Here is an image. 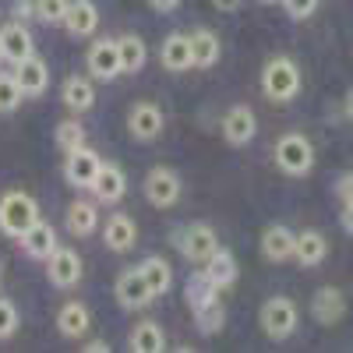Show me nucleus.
Segmentation results:
<instances>
[{
	"label": "nucleus",
	"mask_w": 353,
	"mask_h": 353,
	"mask_svg": "<svg viewBox=\"0 0 353 353\" xmlns=\"http://www.w3.org/2000/svg\"><path fill=\"white\" fill-rule=\"evenodd\" d=\"M113 293H117V304H121L124 311H141V307H149L152 297H156L138 269H124L121 276H117Z\"/></svg>",
	"instance_id": "obj_8"
},
{
	"label": "nucleus",
	"mask_w": 353,
	"mask_h": 353,
	"mask_svg": "<svg viewBox=\"0 0 353 353\" xmlns=\"http://www.w3.org/2000/svg\"><path fill=\"white\" fill-rule=\"evenodd\" d=\"M343 113H346V121L353 124V88L346 92V103H343Z\"/></svg>",
	"instance_id": "obj_43"
},
{
	"label": "nucleus",
	"mask_w": 353,
	"mask_h": 353,
	"mask_svg": "<svg viewBox=\"0 0 353 353\" xmlns=\"http://www.w3.org/2000/svg\"><path fill=\"white\" fill-rule=\"evenodd\" d=\"M301 81H304L301 68L293 64L290 57H272V61L261 68V92H265V99H272V103L297 99Z\"/></svg>",
	"instance_id": "obj_1"
},
{
	"label": "nucleus",
	"mask_w": 353,
	"mask_h": 353,
	"mask_svg": "<svg viewBox=\"0 0 353 353\" xmlns=\"http://www.w3.org/2000/svg\"><path fill=\"white\" fill-rule=\"evenodd\" d=\"M0 39H4V61H11V64H21L25 57L36 53L32 50V36H28L25 21H18V18H11L8 25H0Z\"/></svg>",
	"instance_id": "obj_18"
},
{
	"label": "nucleus",
	"mask_w": 353,
	"mask_h": 353,
	"mask_svg": "<svg viewBox=\"0 0 353 353\" xmlns=\"http://www.w3.org/2000/svg\"><path fill=\"white\" fill-rule=\"evenodd\" d=\"M194 321H198V332L201 336H216L223 329V321H226V311H223V301H212V304H205L194 311Z\"/></svg>",
	"instance_id": "obj_32"
},
{
	"label": "nucleus",
	"mask_w": 353,
	"mask_h": 353,
	"mask_svg": "<svg viewBox=\"0 0 353 353\" xmlns=\"http://www.w3.org/2000/svg\"><path fill=\"white\" fill-rule=\"evenodd\" d=\"M68 159H64V176H68V184L71 188H92V181H96V173H99V166H103V159L92 152V149H71V152H64Z\"/></svg>",
	"instance_id": "obj_12"
},
{
	"label": "nucleus",
	"mask_w": 353,
	"mask_h": 353,
	"mask_svg": "<svg viewBox=\"0 0 353 353\" xmlns=\"http://www.w3.org/2000/svg\"><path fill=\"white\" fill-rule=\"evenodd\" d=\"M88 191H92L99 201H106V205H117V201H121V198L128 194V176H124V170H121V166L103 163Z\"/></svg>",
	"instance_id": "obj_17"
},
{
	"label": "nucleus",
	"mask_w": 353,
	"mask_h": 353,
	"mask_svg": "<svg viewBox=\"0 0 353 353\" xmlns=\"http://www.w3.org/2000/svg\"><path fill=\"white\" fill-rule=\"evenodd\" d=\"M85 64H88V74L99 78V81H113L117 74H124L121 53H117V39H96L85 53Z\"/></svg>",
	"instance_id": "obj_10"
},
{
	"label": "nucleus",
	"mask_w": 353,
	"mask_h": 353,
	"mask_svg": "<svg viewBox=\"0 0 353 353\" xmlns=\"http://www.w3.org/2000/svg\"><path fill=\"white\" fill-rule=\"evenodd\" d=\"M329 254V241H325V233H318V230H301L297 233V248H293V258H297L304 269H314V265H321Z\"/></svg>",
	"instance_id": "obj_23"
},
{
	"label": "nucleus",
	"mask_w": 353,
	"mask_h": 353,
	"mask_svg": "<svg viewBox=\"0 0 353 353\" xmlns=\"http://www.w3.org/2000/svg\"><path fill=\"white\" fill-rule=\"evenodd\" d=\"M64 28L74 36V39H85L99 28V8L92 0H71L68 4V18H64Z\"/></svg>",
	"instance_id": "obj_19"
},
{
	"label": "nucleus",
	"mask_w": 353,
	"mask_h": 353,
	"mask_svg": "<svg viewBox=\"0 0 353 353\" xmlns=\"http://www.w3.org/2000/svg\"><path fill=\"white\" fill-rule=\"evenodd\" d=\"M254 134H258V117H254L251 106L237 103V106H230L223 113V138H226V145L241 149V145H248Z\"/></svg>",
	"instance_id": "obj_11"
},
{
	"label": "nucleus",
	"mask_w": 353,
	"mask_h": 353,
	"mask_svg": "<svg viewBox=\"0 0 353 353\" xmlns=\"http://www.w3.org/2000/svg\"><path fill=\"white\" fill-rule=\"evenodd\" d=\"M117 53H121V68L124 74H138L149 61V46H145L141 36H121L117 39Z\"/></svg>",
	"instance_id": "obj_29"
},
{
	"label": "nucleus",
	"mask_w": 353,
	"mask_h": 353,
	"mask_svg": "<svg viewBox=\"0 0 353 353\" xmlns=\"http://www.w3.org/2000/svg\"><path fill=\"white\" fill-rule=\"evenodd\" d=\"M14 78H18V85H21V92H25V99H39L46 88H50V68H46V61L43 57H25L21 64H14Z\"/></svg>",
	"instance_id": "obj_13"
},
{
	"label": "nucleus",
	"mask_w": 353,
	"mask_h": 353,
	"mask_svg": "<svg viewBox=\"0 0 353 353\" xmlns=\"http://www.w3.org/2000/svg\"><path fill=\"white\" fill-rule=\"evenodd\" d=\"M131 350L134 353H159V350H166V336H163V329L156 325V321H138V325L131 329Z\"/></svg>",
	"instance_id": "obj_30"
},
{
	"label": "nucleus",
	"mask_w": 353,
	"mask_h": 353,
	"mask_svg": "<svg viewBox=\"0 0 353 353\" xmlns=\"http://www.w3.org/2000/svg\"><path fill=\"white\" fill-rule=\"evenodd\" d=\"M18 325H21V318H18V307H14L11 301H4V297H0V339L14 336V332H18Z\"/></svg>",
	"instance_id": "obj_36"
},
{
	"label": "nucleus",
	"mask_w": 353,
	"mask_h": 353,
	"mask_svg": "<svg viewBox=\"0 0 353 353\" xmlns=\"http://www.w3.org/2000/svg\"><path fill=\"white\" fill-rule=\"evenodd\" d=\"M0 61H4V39H0Z\"/></svg>",
	"instance_id": "obj_45"
},
{
	"label": "nucleus",
	"mask_w": 353,
	"mask_h": 353,
	"mask_svg": "<svg viewBox=\"0 0 353 353\" xmlns=\"http://www.w3.org/2000/svg\"><path fill=\"white\" fill-rule=\"evenodd\" d=\"M279 4H283L286 18H293V21H307V18L318 11L321 0H279Z\"/></svg>",
	"instance_id": "obj_37"
},
{
	"label": "nucleus",
	"mask_w": 353,
	"mask_h": 353,
	"mask_svg": "<svg viewBox=\"0 0 353 353\" xmlns=\"http://www.w3.org/2000/svg\"><path fill=\"white\" fill-rule=\"evenodd\" d=\"M88 325H92V314H88V307L81 301H68L61 311H57V329H61V336H68V339H81L88 332Z\"/></svg>",
	"instance_id": "obj_24"
},
{
	"label": "nucleus",
	"mask_w": 353,
	"mask_h": 353,
	"mask_svg": "<svg viewBox=\"0 0 353 353\" xmlns=\"http://www.w3.org/2000/svg\"><path fill=\"white\" fill-rule=\"evenodd\" d=\"M81 272H85V265H81V254L71 251V248H61L57 244L53 254L46 258V276L57 290H71L81 283Z\"/></svg>",
	"instance_id": "obj_7"
},
{
	"label": "nucleus",
	"mask_w": 353,
	"mask_h": 353,
	"mask_svg": "<svg viewBox=\"0 0 353 353\" xmlns=\"http://www.w3.org/2000/svg\"><path fill=\"white\" fill-rule=\"evenodd\" d=\"M71 0H36V21L43 25H64Z\"/></svg>",
	"instance_id": "obj_35"
},
{
	"label": "nucleus",
	"mask_w": 353,
	"mask_h": 353,
	"mask_svg": "<svg viewBox=\"0 0 353 353\" xmlns=\"http://www.w3.org/2000/svg\"><path fill=\"white\" fill-rule=\"evenodd\" d=\"M61 99L71 113H85L96 106V85L92 78H81V74H68L61 85Z\"/></svg>",
	"instance_id": "obj_20"
},
{
	"label": "nucleus",
	"mask_w": 353,
	"mask_h": 353,
	"mask_svg": "<svg viewBox=\"0 0 353 353\" xmlns=\"http://www.w3.org/2000/svg\"><path fill=\"white\" fill-rule=\"evenodd\" d=\"M163 128H166V117H163V110H159L156 103L141 99V103L131 106V113H128V131H131V138H138V141H156V138L163 134Z\"/></svg>",
	"instance_id": "obj_9"
},
{
	"label": "nucleus",
	"mask_w": 353,
	"mask_h": 353,
	"mask_svg": "<svg viewBox=\"0 0 353 353\" xmlns=\"http://www.w3.org/2000/svg\"><path fill=\"white\" fill-rule=\"evenodd\" d=\"M103 244H106L110 251H117V254H128V251L138 244V226H134V219L124 216V212H113V216L106 219V226H103Z\"/></svg>",
	"instance_id": "obj_14"
},
{
	"label": "nucleus",
	"mask_w": 353,
	"mask_h": 353,
	"mask_svg": "<svg viewBox=\"0 0 353 353\" xmlns=\"http://www.w3.org/2000/svg\"><path fill=\"white\" fill-rule=\"evenodd\" d=\"M258 321H261V332L279 343V339H290L293 332H297L301 311H297V304H293L290 297H269L261 304V311H258Z\"/></svg>",
	"instance_id": "obj_4"
},
{
	"label": "nucleus",
	"mask_w": 353,
	"mask_h": 353,
	"mask_svg": "<svg viewBox=\"0 0 353 353\" xmlns=\"http://www.w3.org/2000/svg\"><path fill=\"white\" fill-rule=\"evenodd\" d=\"M85 350H88V353H106V350H110V346H106V343H103V339H92V343H88V346H85Z\"/></svg>",
	"instance_id": "obj_44"
},
{
	"label": "nucleus",
	"mask_w": 353,
	"mask_h": 353,
	"mask_svg": "<svg viewBox=\"0 0 353 353\" xmlns=\"http://www.w3.org/2000/svg\"><path fill=\"white\" fill-rule=\"evenodd\" d=\"M53 138H57V149L71 152V149H81V145H85V128L78 121H61L57 131H53Z\"/></svg>",
	"instance_id": "obj_33"
},
{
	"label": "nucleus",
	"mask_w": 353,
	"mask_h": 353,
	"mask_svg": "<svg viewBox=\"0 0 353 353\" xmlns=\"http://www.w3.org/2000/svg\"><path fill=\"white\" fill-rule=\"evenodd\" d=\"M25 92H21V85L14 74H0V113H14L21 106Z\"/></svg>",
	"instance_id": "obj_34"
},
{
	"label": "nucleus",
	"mask_w": 353,
	"mask_h": 353,
	"mask_svg": "<svg viewBox=\"0 0 353 353\" xmlns=\"http://www.w3.org/2000/svg\"><path fill=\"white\" fill-rule=\"evenodd\" d=\"M261 4H279V0H261Z\"/></svg>",
	"instance_id": "obj_46"
},
{
	"label": "nucleus",
	"mask_w": 353,
	"mask_h": 353,
	"mask_svg": "<svg viewBox=\"0 0 353 353\" xmlns=\"http://www.w3.org/2000/svg\"><path fill=\"white\" fill-rule=\"evenodd\" d=\"M212 301H219V290L205 279V272H198V276H191L188 279V304H191V311H198V307H205V304H212Z\"/></svg>",
	"instance_id": "obj_31"
},
{
	"label": "nucleus",
	"mask_w": 353,
	"mask_h": 353,
	"mask_svg": "<svg viewBox=\"0 0 353 353\" xmlns=\"http://www.w3.org/2000/svg\"><path fill=\"white\" fill-rule=\"evenodd\" d=\"M138 272L145 276V283H149V290L156 293V297H163V293L173 286V269H170V261L159 258V254L145 258V261L138 265Z\"/></svg>",
	"instance_id": "obj_28"
},
{
	"label": "nucleus",
	"mask_w": 353,
	"mask_h": 353,
	"mask_svg": "<svg viewBox=\"0 0 353 353\" xmlns=\"http://www.w3.org/2000/svg\"><path fill=\"white\" fill-rule=\"evenodd\" d=\"M276 166L286 173V176H307L311 166H314V145L307 134L301 131H290L276 141Z\"/></svg>",
	"instance_id": "obj_3"
},
{
	"label": "nucleus",
	"mask_w": 353,
	"mask_h": 353,
	"mask_svg": "<svg viewBox=\"0 0 353 353\" xmlns=\"http://www.w3.org/2000/svg\"><path fill=\"white\" fill-rule=\"evenodd\" d=\"M159 61L166 71L181 74V71H191L194 61H191V36L188 32H170L159 46Z\"/></svg>",
	"instance_id": "obj_16"
},
{
	"label": "nucleus",
	"mask_w": 353,
	"mask_h": 353,
	"mask_svg": "<svg viewBox=\"0 0 353 353\" xmlns=\"http://www.w3.org/2000/svg\"><path fill=\"white\" fill-rule=\"evenodd\" d=\"M293 248H297V233H293L290 226L276 223L261 233V254L269 261H290L293 258Z\"/></svg>",
	"instance_id": "obj_21"
},
{
	"label": "nucleus",
	"mask_w": 353,
	"mask_h": 353,
	"mask_svg": "<svg viewBox=\"0 0 353 353\" xmlns=\"http://www.w3.org/2000/svg\"><path fill=\"white\" fill-rule=\"evenodd\" d=\"M241 4H244V0H212V8H216V11H223V14L241 11Z\"/></svg>",
	"instance_id": "obj_42"
},
{
	"label": "nucleus",
	"mask_w": 353,
	"mask_h": 353,
	"mask_svg": "<svg viewBox=\"0 0 353 353\" xmlns=\"http://www.w3.org/2000/svg\"><path fill=\"white\" fill-rule=\"evenodd\" d=\"M219 57H223L219 36L212 32V28H194L191 32V61H194V68L209 71V68L219 64Z\"/></svg>",
	"instance_id": "obj_22"
},
{
	"label": "nucleus",
	"mask_w": 353,
	"mask_h": 353,
	"mask_svg": "<svg viewBox=\"0 0 353 353\" xmlns=\"http://www.w3.org/2000/svg\"><path fill=\"white\" fill-rule=\"evenodd\" d=\"M336 194H339L343 201H353V170H346V173L339 176V184H336Z\"/></svg>",
	"instance_id": "obj_38"
},
{
	"label": "nucleus",
	"mask_w": 353,
	"mask_h": 353,
	"mask_svg": "<svg viewBox=\"0 0 353 353\" xmlns=\"http://www.w3.org/2000/svg\"><path fill=\"white\" fill-rule=\"evenodd\" d=\"M339 223H343V230L353 237V201H343V216H339Z\"/></svg>",
	"instance_id": "obj_41"
},
{
	"label": "nucleus",
	"mask_w": 353,
	"mask_h": 353,
	"mask_svg": "<svg viewBox=\"0 0 353 353\" xmlns=\"http://www.w3.org/2000/svg\"><path fill=\"white\" fill-rule=\"evenodd\" d=\"M149 8H152V11H159V14H170V11L181 8V0H149Z\"/></svg>",
	"instance_id": "obj_40"
},
{
	"label": "nucleus",
	"mask_w": 353,
	"mask_h": 353,
	"mask_svg": "<svg viewBox=\"0 0 353 353\" xmlns=\"http://www.w3.org/2000/svg\"><path fill=\"white\" fill-rule=\"evenodd\" d=\"M173 244H176V251H181L188 261H194V265H205L219 251V237H216V230L209 223H191L184 230H176Z\"/></svg>",
	"instance_id": "obj_5"
},
{
	"label": "nucleus",
	"mask_w": 353,
	"mask_h": 353,
	"mask_svg": "<svg viewBox=\"0 0 353 353\" xmlns=\"http://www.w3.org/2000/svg\"><path fill=\"white\" fill-rule=\"evenodd\" d=\"M21 248H25V254H32V258L46 261V258L53 254V248H57V230H53L50 223L36 219L32 226H28V233L21 237Z\"/></svg>",
	"instance_id": "obj_26"
},
{
	"label": "nucleus",
	"mask_w": 353,
	"mask_h": 353,
	"mask_svg": "<svg viewBox=\"0 0 353 353\" xmlns=\"http://www.w3.org/2000/svg\"><path fill=\"white\" fill-rule=\"evenodd\" d=\"M11 18L25 21V18H36V0H18V8L11 11Z\"/></svg>",
	"instance_id": "obj_39"
},
{
	"label": "nucleus",
	"mask_w": 353,
	"mask_h": 353,
	"mask_svg": "<svg viewBox=\"0 0 353 353\" xmlns=\"http://www.w3.org/2000/svg\"><path fill=\"white\" fill-rule=\"evenodd\" d=\"M36 219H39V205L28 191H8L0 198V233L21 241Z\"/></svg>",
	"instance_id": "obj_2"
},
{
	"label": "nucleus",
	"mask_w": 353,
	"mask_h": 353,
	"mask_svg": "<svg viewBox=\"0 0 353 353\" xmlns=\"http://www.w3.org/2000/svg\"><path fill=\"white\" fill-rule=\"evenodd\" d=\"M145 198H149V205H156V209H173L176 201H181V176H176V170L170 166H152L149 173H145Z\"/></svg>",
	"instance_id": "obj_6"
},
{
	"label": "nucleus",
	"mask_w": 353,
	"mask_h": 353,
	"mask_svg": "<svg viewBox=\"0 0 353 353\" xmlns=\"http://www.w3.org/2000/svg\"><path fill=\"white\" fill-rule=\"evenodd\" d=\"M201 272H205V279H209L216 290H226V286L237 283V258H233L226 248H219L209 261L201 265Z\"/></svg>",
	"instance_id": "obj_25"
},
{
	"label": "nucleus",
	"mask_w": 353,
	"mask_h": 353,
	"mask_svg": "<svg viewBox=\"0 0 353 353\" xmlns=\"http://www.w3.org/2000/svg\"><path fill=\"white\" fill-rule=\"evenodd\" d=\"M343 314H346V297H343V290L321 286L314 297H311V318L318 321V325H336V321H343Z\"/></svg>",
	"instance_id": "obj_15"
},
{
	"label": "nucleus",
	"mask_w": 353,
	"mask_h": 353,
	"mask_svg": "<svg viewBox=\"0 0 353 353\" xmlns=\"http://www.w3.org/2000/svg\"><path fill=\"white\" fill-rule=\"evenodd\" d=\"M64 223H68V233H74V237H92L96 226H99V212H96L92 201L81 198V201H71L68 205Z\"/></svg>",
	"instance_id": "obj_27"
}]
</instances>
